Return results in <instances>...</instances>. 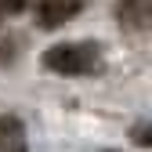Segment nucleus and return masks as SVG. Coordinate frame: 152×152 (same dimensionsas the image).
Segmentation results:
<instances>
[{
    "instance_id": "39448f33",
    "label": "nucleus",
    "mask_w": 152,
    "mask_h": 152,
    "mask_svg": "<svg viewBox=\"0 0 152 152\" xmlns=\"http://www.w3.org/2000/svg\"><path fill=\"white\" fill-rule=\"evenodd\" d=\"M130 138H134L138 145H152V123H141V127H134V130H130Z\"/></svg>"
},
{
    "instance_id": "f257e3e1",
    "label": "nucleus",
    "mask_w": 152,
    "mask_h": 152,
    "mask_svg": "<svg viewBox=\"0 0 152 152\" xmlns=\"http://www.w3.org/2000/svg\"><path fill=\"white\" fill-rule=\"evenodd\" d=\"M44 65L62 76H80L98 65V47L94 44H54L44 54Z\"/></svg>"
},
{
    "instance_id": "20e7f679",
    "label": "nucleus",
    "mask_w": 152,
    "mask_h": 152,
    "mask_svg": "<svg viewBox=\"0 0 152 152\" xmlns=\"http://www.w3.org/2000/svg\"><path fill=\"white\" fill-rule=\"evenodd\" d=\"M0 152H26V130L18 116H0Z\"/></svg>"
},
{
    "instance_id": "423d86ee",
    "label": "nucleus",
    "mask_w": 152,
    "mask_h": 152,
    "mask_svg": "<svg viewBox=\"0 0 152 152\" xmlns=\"http://www.w3.org/2000/svg\"><path fill=\"white\" fill-rule=\"evenodd\" d=\"M0 7H4V11H22L26 0H0Z\"/></svg>"
},
{
    "instance_id": "7ed1b4c3",
    "label": "nucleus",
    "mask_w": 152,
    "mask_h": 152,
    "mask_svg": "<svg viewBox=\"0 0 152 152\" xmlns=\"http://www.w3.org/2000/svg\"><path fill=\"white\" fill-rule=\"evenodd\" d=\"M116 15L127 29H141L148 18H152V0H120L116 4Z\"/></svg>"
},
{
    "instance_id": "f03ea898",
    "label": "nucleus",
    "mask_w": 152,
    "mask_h": 152,
    "mask_svg": "<svg viewBox=\"0 0 152 152\" xmlns=\"http://www.w3.org/2000/svg\"><path fill=\"white\" fill-rule=\"evenodd\" d=\"M80 11V0H36V22L44 29H54L69 22V18Z\"/></svg>"
}]
</instances>
